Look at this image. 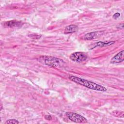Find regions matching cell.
Segmentation results:
<instances>
[{
    "label": "cell",
    "mask_w": 124,
    "mask_h": 124,
    "mask_svg": "<svg viewBox=\"0 0 124 124\" xmlns=\"http://www.w3.org/2000/svg\"><path fill=\"white\" fill-rule=\"evenodd\" d=\"M69 78L71 81L91 90L101 92H105L107 91V89L105 87L83 78L74 76H69Z\"/></svg>",
    "instance_id": "6da1fadb"
},
{
    "label": "cell",
    "mask_w": 124,
    "mask_h": 124,
    "mask_svg": "<svg viewBox=\"0 0 124 124\" xmlns=\"http://www.w3.org/2000/svg\"><path fill=\"white\" fill-rule=\"evenodd\" d=\"M39 61L45 65L53 67H62L64 64V62L62 59L49 56H42L39 57Z\"/></svg>",
    "instance_id": "7a4b0ae2"
},
{
    "label": "cell",
    "mask_w": 124,
    "mask_h": 124,
    "mask_svg": "<svg viewBox=\"0 0 124 124\" xmlns=\"http://www.w3.org/2000/svg\"><path fill=\"white\" fill-rule=\"evenodd\" d=\"M66 114L68 119L74 122L78 123H86L87 122V119L79 114L72 112H67Z\"/></svg>",
    "instance_id": "3957f363"
},
{
    "label": "cell",
    "mask_w": 124,
    "mask_h": 124,
    "mask_svg": "<svg viewBox=\"0 0 124 124\" xmlns=\"http://www.w3.org/2000/svg\"><path fill=\"white\" fill-rule=\"evenodd\" d=\"M70 59L74 62H81L85 61L87 59L86 53L82 52H76L71 54Z\"/></svg>",
    "instance_id": "277c9868"
},
{
    "label": "cell",
    "mask_w": 124,
    "mask_h": 124,
    "mask_svg": "<svg viewBox=\"0 0 124 124\" xmlns=\"http://www.w3.org/2000/svg\"><path fill=\"white\" fill-rule=\"evenodd\" d=\"M103 33L102 31H93L88 33L82 37V39L85 40H91L97 38Z\"/></svg>",
    "instance_id": "5b68a950"
},
{
    "label": "cell",
    "mask_w": 124,
    "mask_h": 124,
    "mask_svg": "<svg viewBox=\"0 0 124 124\" xmlns=\"http://www.w3.org/2000/svg\"><path fill=\"white\" fill-rule=\"evenodd\" d=\"M124 60V50H122L118 54L115 55L112 57L110 60V63H118L122 62Z\"/></svg>",
    "instance_id": "8992f818"
},
{
    "label": "cell",
    "mask_w": 124,
    "mask_h": 124,
    "mask_svg": "<svg viewBox=\"0 0 124 124\" xmlns=\"http://www.w3.org/2000/svg\"><path fill=\"white\" fill-rule=\"evenodd\" d=\"M23 23L21 21H17L16 20H12L8 21H6L4 23V26L6 27H20L22 25Z\"/></svg>",
    "instance_id": "52a82bcc"
},
{
    "label": "cell",
    "mask_w": 124,
    "mask_h": 124,
    "mask_svg": "<svg viewBox=\"0 0 124 124\" xmlns=\"http://www.w3.org/2000/svg\"><path fill=\"white\" fill-rule=\"evenodd\" d=\"M78 30V26L75 25H70L66 27L64 30L65 33H71L77 31Z\"/></svg>",
    "instance_id": "ba28073f"
},
{
    "label": "cell",
    "mask_w": 124,
    "mask_h": 124,
    "mask_svg": "<svg viewBox=\"0 0 124 124\" xmlns=\"http://www.w3.org/2000/svg\"><path fill=\"white\" fill-rule=\"evenodd\" d=\"M115 43L114 41H110V42H98L95 43L94 45V47L95 46H108L111 45L112 44H114Z\"/></svg>",
    "instance_id": "9c48e42d"
},
{
    "label": "cell",
    "mask_w": 124,
    "mask_h": 124,
    "mask_svg": "<svg viewBox=\"0 0 124 124\" xmlns=\"http://www.w3.org/2000/svg\"><path fill=\"white\" fill-rule=\"evenodd\" d=\"M19 122L15 119H9L8 120H7L5 124H19Z\"/></svg>",
    "instance_id": "30bf717a"
},
{
    "label": "cell",
    "mask_w": 124,
    "mask_h": 124,
    "mask_svg": "<svg viewBox=\"0 0 124 124\" xmlns=\"http://www.w3.org/2000/svg\"><path fill=\"white\" fill-rule=\"evenodd\" d=\"M116 112H113L114 113H116V114H114L113 115L115 117H124V113L123 112H119L118 111H115Z\"/></svg>",
    "instance_id": "8fae6325"
},
{
    "label": "cell",
    "mask_w": 124,
    "mask_h": 124,
    "mask_svg": "<svg viewBox=\"0 0 124 124\" xmlns=\"http://www.w3.org/2000/svg\"><path fill=\"white\" fill-rule=\"evenodd\" d=\"M120 16V14L119 13H116L114 14L113 15L112 17H113V18L114 19H117V18H118V17Z\"/></svg>",
    "instance_id": "7c38bea8"
},
{
    "label": "cell",
    "mask_w": 124,
    "mask_h": 124,
    "mask_svg": "<svg viewBox=\"0 0 124 124\" xmlns=\"http://www.w3.org/2000/svg\"><path fill=\"white\" fill-rule=\"evenodd\" d=\"M45 118L47 120H48V121H50L52 119V117L50 115H45Z\"/></svg>",
    "instance_id": "4fadbf2b"
}]
</instances>
